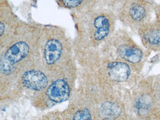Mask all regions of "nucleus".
<instances>
[{
  "mask_svg": "<svg viewBox=\"0 0 160 120\" xmlns=\"http://www.w3.org/2000/svg\"><path fill=\"white\" fill-rule=\"evenodd\" d=\"M42 29L39 26L21 23L2 57L0 68L2 74L9 75L12 73L17 64L28 57L32 47L41 42Z\"/></svg>",
  "mask_w": 160,
  "mask_h": 120,
  "instance_id": "1",
  "label": "nucleus"
},
{
  "mask_svg": "<svg viewBox=\"0 0 160 120\" xmlns=\"http://www.w3.org/2000/svg\"><path fill=\"white\" fill-rule=\"evenodd\" d=\"M86 17L81 22L83 39L88 41L93 47L103 45L116 31L117 19L114 10L100 7L84 13Z\"/></svg>",
  "mask_w": 160,
  "mask_h": 120,
  "instance_id": "2",
  "label": "nucleus"
},
{
  "mask_svg": "<svg viewBox=\"0 0 160 120\" xmlns=\"http://www.w3.org/2000/svg\"><path fill=\"white\" fill-rule=\"evenodd\" d=\"M102 46L108 56L126 62L140 72L152 52L138 45L127 30L122 29L116 30Z\"/></svg>",
  "mask_w": 160,
  "mask_h": 120,
  "instance_id": "3",
  "label": "nucleus"
},
{
  "mask_svg": "<svg viewBox=\"0 0 160 120\" xmlns=\"http://www.w3.org/2000/svg\"><path fill=\"white\" fill-rule=\"evenodd\" d=\"M154 76L141 77L133 86L129 104L138 120H160L153 85Z\"/></svg>",
  "mask_w": 160,
  "mask_h": 120,
  "instance_id": "4",
  "label": "nucleus"
},
{
  "mask_svg": "<svg viewBox=\"0 0 160 120\" xmlns=\"http://www.w3.org/2000/svg\"><path fill=\"white\" fill-rule=\"evenodd\" d=\"M155 4L152 0H124L115 12L123 25L137 32L152 21Z\"/></svg>",
  "mask_w": 160,
  "mask_h": 120,
  "instance_id": "5",
  "label": "nucleus"
},
{
  "mask_svg": "<svg viewBox=\"0 0 160 120\" xmlns=\"http://www.w3.org/2000/svg\"><path fill=\"white\" fill-rule=\"evenodd\" d=\"M102 70L107 79L117 86H133L141 77V72L128 63L109 56L103 62Z\"/></svg>",
  "mask_w": 160,
  "mask_h": 120,
  "instance_id": "6",
  "label": "nucleus"
},
{
  "mask_svg": "<svg viewBox=\"0 0 160 120\" xmlns=\"http://www.w3.org/2000/svg\"><path fill=\"white\" fill-rule=\"evenodd\" d=\"M70 40L64 30L55 26L43 27L41 44L43 45L44 57L49 65L57 63L62 57Z\"/></svg>",
  "mask_w": 160,
  "mask_h": 120,
  "instance_id": "7",
  "label": "nucleus"
},
{
  "mask_svg": "<svg viewBox=\"0 0 160 120\" xmlns=\"http://www.w3.org/2000/svg\"><path fill=\"white\" fill-rule=\"evenodd\" d=\"M137 33L145 48L151 52H160V25L154 20L140 27Z\"/></svg>",
  "mask_w": 160,
  "mask_h": 120,
  "instance_id": "8",
  "label": "nucleus"
},
{
  "mask_svg": "<svg viewBox=\"0 0 160 120\" xmlns=\"http://www.w3.org/2000/svg\"><path fill=\"white\" fill-rule=\"evenodd\" d=\"M4 2L1 9V41L8 44L15 34L21 23H19L8 4Z\"/></svg>",
  "mask_w": 160,
  "mask_h": 120,
  "instance_id": "9",
  "label": "nucleus"
},
{
  "mask_svg": "<svg viewBox=\"0 0 160 120\" xmlns=\"http://www.w3.org/2000/svg\"><path fill=\"white\" fill-rule=\"evenodd\" d=\"M22 82L26 88L33 91H41L48 84L47 77L43 72L37 70L26 71L22 77Z\"/></svg>",
  "mask_w": 160,
  "mask_h": 120,
  "instance_id": "10",
  "label": "nucleus"
},
{
  "mask_svg": "<svg viewBox=\"0 0 160 120\" xmlns=\"http://www.w3.org/2000/svg\"><path fill=\"white\" fill-rule=\"evenodd\" d=\"M70 88L67 82L64 80L55 81L48 88L47 95L53 102L60 103L66 101L70 95Z\"/></svg>",
  "mask_w": 160,
  "mask_h": 120,
  "instance_id": "11",
  "label": "nucleus"
},
{
  "mask_svg": "<svg viewBox=\"0 0 160 120\" xmlns=\"http://www.w3.org/2000/svg\"><path fill=\"white\" fill-rule=\"evenodd\" d=\"M64 8L84 13L102 7V0H58Z\"/></svg>",
  "mask_w": 160,
  "mask_h": 120,
  "instance_id": "12",
  "label": "nucleus"
},
{
  "mask_svg": "<svg viewBox=\"0 0 160 120\" xmlns=\"http://www.w3.org/2000/svg\"><path fill=\"white\" fill-rule=\"evenodd\" d=\"M72 120H92L91 113L87 108L78 111L74 115Z\"/></svg>",
  "mask_w": 160,
  "mask_h": 120,
  "instance_id": "13",
  "label": "nucleus"
},
{
  "mask_svg": "<svg viewBox=\"0 0 160 120\" xmlns=\"http://www.w3.org/2000/svg\"><path fill=\"white\" fill-rule=\"evenodd\" d=\"M153 85L155 97L160 111V74L154 75Z\"/></svg>",
  "mask_w": 160,
  "mask_h": 120,
  "instance_id": "14",
  "label": "nucleus"
},
{
  "mask_svg": "<svg viewBox=\"0 0 160 120\" xmlns=\"http://www.w3.org/2000/svg\"><path fill=\"white\" fill-rule=\"evenodd\" d=\"M124 0H102V6L115 11Z\"/></svg>",
  "mask_w": 160,
  "mask_h": 120,
  "instance_id": "15",
  "label": "nucleus"
},
{
  "mask_svg": "<svg viewBox=\"0 0 160 120\" xmlns=\"http://www.w3.org/2000/svg\"><path fill=\"white\" fill-rule=\"evenodd\" d=\"M154 14L155 18L154 20L160 25V2L155 4L154 8Z\"/></svg>",
  "mask_w": 160,
  "mask_h": 120,
  "instance_id": "16",
  "label": "nucleus"
}]
</instances>
